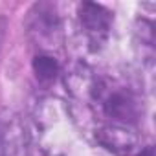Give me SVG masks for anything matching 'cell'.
<instances>
[{
  "mask_svg": "<svg viewBox=\"0 0 156 156\" xmlns=\"http://www.w3.org/2000/svg\"><path fill=\"white\" fill-rule=\"evenodd\" d=\"M103 110L108 118L119 121V125H127L130 121L136 119V114H138V105H136V99L125 92V90H110L105 99H103Z\"/></svg>",
  "mask_w": 156,
  "mask_h": 156,
  "instance_id": "cell-2",
  "label": "cell"
},
{
  "mask_svg": "<svg viewBox=\"0 0 156 156\" xmlns=\"http://www.w3.org/2000/svg\"><path fill=\"white\" fill-rule=\"evenodd\" d=\"M79 20L92 44L105 42L110 31V24H112V15L108 9H105L99 4L85 2L79 8Z\"/></svg>",
  "mask_w": 156,
  "mask_h": 156,
  "instance_id": "cell-1",
  "label": "cell"
},
{
  "mask_svg": "<svg viewBox=\"0 0 156 156\" xmlns=\"http://www.w3.org/2000/svg\"><path fill=\"white\" fill-rule=\"evenodd\" d=\"M99 141L116 152H130L136 145V136L127 129V125L116 123L99 130Z\"/></svg>",
  "mask_w": 156,
  "mask_h": 156,
  "instance_id": "cell-3",
  "label": "cell"
},
{
  "mask_svg": "<svg viewBox=\"0 0 156 156\" xmlns=\"http://www.w3.org/2000/svg\"><path fill=\"white\" fill-rule=\"evenodd\" d=\"M33 70L41 81H51L59 73V64L50 55H37L33 61Z\"/></svg>",
  "mask_w": 156,
  "mask_h": 156,
  "instance_id": "cell-5",
  "label": "cell"
},
{
  "mask_svg": "<svg viewBox=\"0 0 156 156\" xmlns=\"http://www.w3.org/2000/svg\"><path fill=\"white\" fill-rule=\"evenodd\" d=\"M140 156H154V151H152V147H147V149H143Z\"/></svg>",
  "mask_w": 156,
  "mask_h": 156,
  "instance_id": "cell-6",
  "label": "cell"
},
{
  "mask_svg": "<svg viewBox=\"0 0 156 156\" xmlns=\"http://www.w3.org/2000/svg\"><path fill=\"white\" fill-rule=\"evenodd\" d=\"M35 17L33 24H31V30L37 31L41 37H53L57 31H59V20H57V15L55 11L46 6V4H41V6H35L33 11H31Z\"/></svg>",
  "mask_w": 156,
  "mask_h": 156,
  "instance_id": "cell-4",
  "label": "cell"
}]
</instances>
